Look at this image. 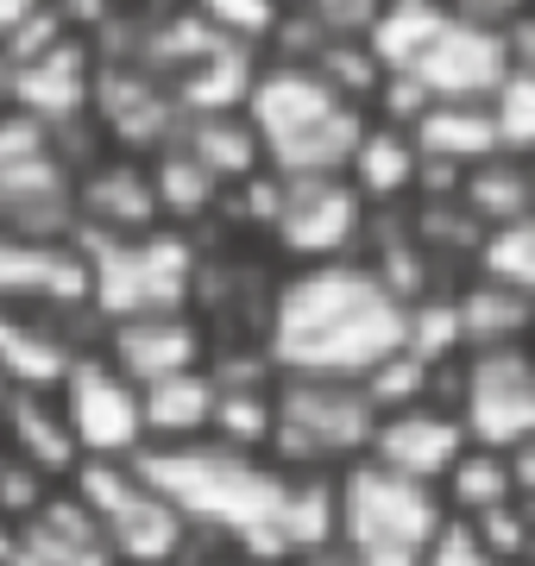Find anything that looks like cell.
Here are the masks:
<instances>
[{"label":"cell","mask_w":535,"mask_h":566,"mask_svg":"<svg viewBox=\"0 0 535 566\" xmlns=\"http://www.w3.org/2000/svg\"><path fill=\"white\" fill-rule=\"evenodd\" d=\"M0 397H7V390H0Z\"/></svg>","instance_id":"836d02e7"},{"label":"cell","mask_w":535,"mask_h":566,"mask_svg":"<svg viewBox=\"0 0 535 566\" xmlns=\"http://www.w3.org/2000/svg\"><path fill=\"white\" fill-rule=\"evenodd\" d=\"M523 7H448L441 39L410 76L429 102H492V88L511 70V20Z\"/></svg>","instance_id":"4fadbf2b"},{"label":"cell","mask_w":535,"mask_h":566,"mask_svg":"<svg viewBox=\"0 0 535 566\" xmlns=\"http://www.w3.org/2000/svg\"><path fill=\"white\" fill-rule=\"evenodd\" d=\"M441 25H448L441 0H378V13L366 25V51L378 57L385 76H410L429 57V44L441 39Z\"/></svg>","instance_id":"7402d4cb"},{"label":"cell","mask_w":535,"mask_h":566,"mask_svg":"<svg viewBox=\"0 0 535 566\" xmlns=\"http://www.w3.org/2000/svg\"><path fill=\"white\" fill-rule=\"evenodd\" d=\"M347 189L371 214H397V208H416L422 196V158H416V139L403 126H385V120H366L359 145L347 158Z\"/></svg>","instance_id":"ac0fdd59"},{"label":"cell","mask_w":535,"mask_h":566,"mask_svg":"<svg viewBox=\"0 0 535 566\" xmlns=\"http://www.w3.org/2000/svg\"><path fill=\"white\" fill-rule=\"evenodd\" d=\"M441 516L448 510L429 485H410L371 460L334 472V547L359 566H422Z\"/></svg>","instance_id":"277c9868"},{"label":"cell","mask_w":535,"mask_h":566,"mask_svg":"<svg viewBox=\"0 0 535 566\" xmlns=\"http://www.w3.org/2000/svg\"><path fill=\"white\" fill-rule=\"evenodd\" d=\"M529 346H535V340H529Z\"/></svg>","instance_id":"e575fe53"},{"label":"cell","mask_w":535,"mask_h":566,"mask_svg":"<svg viewBox=\"0 0 535 566\" xmlns=\"http://www.w3.org/2000/svg\"><path fill=\"white\" fill-rule=\"evenodd\" d=\"M448 409L460 416L473 447L516 453L535 434V346L466 353L448 371Z\"/></svg>","instance_id":"ba28073f"},{"label":"cell","mask_w":535,"mask_h":566,"mask_svg":"<svg viewBox=\"0 0 535 566\" xmlns=\"http://www.w3.org/2000/svg\"><path fill=\"white\" fill-rule=\"evenodd\" d=\"M422 566H504V560L485 547V535H479L473 523L441 516V528H434L429 547H422Z\"/></svg>","instance_id":"f546056e"},{"label":"cell","mask_w":535,"mask_h":566,"mask_svg":"<svg viewBox=\"0 0 535 566\" xmlns=\"http://www.w3.org/2000/svg\"><path fill=\"white\" fill-rule=\"evenodd\" d=\"M466 453V428L448 403H410V409H385L371 422V441H366V460L410 479V485H441L448 465Z\"/></svg>","instance_id":"2e32d148"},{"label":"cell","mask_w":535,"mask_h":566,"mask_svg":"<svg viewBox=\"0 0 535 566\" xmlns=\"http://www.w3.org/2000/svg\"><path fill=\"white\" fill-rule=\"evenodd\" d=\"M466 271L485 277V283H497V290H511V296H523V303H535V214L529 221H511V227L479 233Z\"/></svg>","instance_id":"83f0119b"},{"label":"cell","mask_w":535,"mask_h":566,"mask_svg":"<svg viewBox=\"0 0 535 566\" xmlns=\"http://www.w3.org/2000/svg\"><path fill=\"white\" fill-rule=\"evenodd\" d=\"M95 76H102V44L95 32L63 13V32L44 39L39 51H25L13 63V82H7V107L39 120L44 133H70V126H88V107H95Z\"/></svg>","instance_id":"7c38bea8"},{"label":"cell","mask_w":535,"mask_h":566,"mask_svg":"<svg viewBox=\"0 0 535 566\" xmlns=\"http://www.w3.org/2000/svg\"><path fill=\"white\" fill-rule=\"evenodd\" d=\"M145 397V453L151 447H196L208 441V416H214V378L202 371H183V378H165V385L139 390Z\"/></svg>","instance_id":"603a6c76"},{"label":"cell","mask_w":535,"mask_h":566,"mask_svg":"<svg viewBox=\"0 0 535 566\" xmlns=\"http://www.w3.org/2000/svg\"><path fill=\"white\" fill-rule=\"evenodd\" d=\"M511 479H516V504L535 510V434L511 453Z\"/></svg>","instance_id":"1f68e13d"},{"label":"cell","mask_w":535,"mask_h":566,"mask_svg":"<svg viewBox=\"0 0 535 566\" xmlns=\"http://www.w3.org/2000/svg\"><path fill=\"white\" fill-rule=\"evenodd\" d=\"M492 133H497V151L504 158H535V70L529 63H511L504 82L492 88Z\"/></svg>","instance_id":"f1b7e54d"},{"label":"cell","mask_w":535,"mask_h":566,"mask_svg":"<svg viewBox=\"0 0 535 566\" xmlns=\"http://www.w3.org/2000/svg\"><path fill=\"white\" fill-rule=\"evenodd\" d=\"M290 566H303V560H290Z\"/></svg>","instance_id":"d6a6232c"},{"label":"cell","mask_w":535,"mask_h":566,"mask_svg":"<svg viewBox=\"0 0 535 566\" xmlns=\"http://www.w3.org/2000/svg\"><path fill=\"white\" fill-rule=\"evenodd\" d=\"M453 208L479 227V233H492V227H511V221H529L535 214V170L529 158H485L473 164L460 189H453Z\"/></svg>","instance_id":"44dd1931"},{"label":"cell","mask_w":535,"mask_h":566,"mask_svg":"<svg viewBox=\"0 0 535 566\" xmlns=\"http://www.w3.org/2000/svg\"><path fill=\"white\" fill-rule=\"evenodd\" d=\"M95 346L102 359L120 371L126 385H165V378H183V371H202L208 365V322L196 308H170V315H133V322H107L95 327Z\"/></svg>","instance_id":"5bb4252c"},{"label":"cell","mask_w":535,"mask_h":566,"mask_svg":"<svg viewBox=\"0 0 535 566\" xmlns=\"http://www.w3.org/2000/svg\"><path fill=\"white\" fill-rule=\"evenodd\" d=\"M177 566H252L240 547H221V542H189L183 554H177Z\"/></svg>","instance_id":"4dcf8cb0"},{"label":"cell","mask_w":535,"mask_h":566,"mask_svg":"<svg viewBox=\"0 0 535 566\" xmlns=\"http://www.w3.org/2000/svg\"><path fill=\"white\" fill-rule=\"evenodd\" d=\"M13 566H114V560H107L102 528L88 523V510L76 504V491L57 485L20 523V554H13Z\"/></svg>","instance_id":"d6986e66"},{"label":"cell","mask_w":535,"mask_h":566,"mask_svg":"<svg viewBox=\"0 0 535 566\" xmlns=\"http://www.w3.org/2000/svg\"><path fill=\"white\" fill-rule=\"evenodd\" d=\"M145 177H151V196H158V221L177 227V233H189L202 214H214V208L227 202L221 182L208 177V170L189 158L177 139H170L165 151H151V158H145Z\"/></svg>","instance_id":"484cf974"},{"label":"cell","mask_w":535,"mask_h":566,"mask_svg":"<svg viewBox=\"0 0 535 566\" xmlns=\"http://www.w3.org/2000/svg\"><path fill=\"white\" fill-rule=\"evenodd\" d=\"M0 453L32 465L51 485H70V472L83 465V453L70 441L63 409H57L51 390H7V397H0Z\"/></svg>","instance_id":"e0dca14e"},{"label":"cell","mask_w":535,"mask_h":566,"mask_svg":"<svg viewBox=\"0 0 535 566\" xmlns=\"http://www.w3.org/2000/svg\"><path fill=\"white\" fill-rule=\"evenodd\" d=\"M70 491L102 528L114 566H177V554L196 542L183 516L165 504V491L139 472V460H83L70 472Z\"/></svg>","instance_id":"8992f818"},{"label":"cell","mask_w":535,"mask_h":566,"mask_svg":"<svg viewBox=\"0 0 535 566\" xmlns=\"http://www.w3.org/2000/svg\"><path fill=\"white\" fill-rule=\"evenodd\" d=\"M371 403L359 385H310L277 378V428H271V465L296 479H334L366 460Z\"/></svg>","instance_id":"52a82bcc"},{"label":"cell","mask_w":535,"mask_h":566,"mask_svg":"<svg viewBox=\"0 0 535 566\" xmlns=\"http://www.w3.org/2000/svg\"><path fill=\"white\" fill-rule=\"evenodd\" d=\"M441 510L460 516V523H479V516H492V510H511L516 504V479H511V453H492V447H473L448 465V479L434 485Z\"/></svg>","instance_id":"d4e9b609"},{"label":"cell","mask_w":535,"mask_h":566,"mask_svg":"<svg viewBox=\"0 0 535 566\" xmlns=\"http://www.w3.org/2000/svg\"><path fill=\"white\" fill-rule=\"evenodd\" d=\"M259 346L277 378L366 385L391 353H403V303L366 259L303 264L265 290Z\"/></svg>","instance_id":"6da1fadb"},{"label":"cell","mask_w":535,"mask_h":566,"mask_svg":"<svg viewBox=\"0 0 535 566\" xmlns=\"http://www.w3.org/2000/svg\"><path fill=\"white\" fill-rule=\"evenodd\" d=\"M0 308L95 327L83 240L76 233H13V227H0Z\"/></svg>","instance_id":"8fae6325"},{"label":"cell","mask_w":535,"mask_h":566,"mask_svg":"<svg viewBox=\"0 0 535 566\" xmlns=\"http://www.w3.org/2000/svg\"><path fill=\"white\" fill-rule=\"evenodd\" d=\"M83 259H88V315H95V327L196 308L202 252L177 227H158V233H139V240H83Z\"/></svg>","instance_id":"5b68a950"},{"label":"cell","mask_w":535,"mask_h":566,"mask_svg":"<svg viewBox=\"0 0 535 566\" xmlns=\"http://www.w3.org/2000/svg\"><path fill=\"white\" fill-rule=\"evenodd\" d=\"M453 315H460V346L466 353H497V346H529L535 340V303L497 290L485 277H466L453 283Z\"/></svg>","instance_id":"ffe728a7"},{"label":"cell","mask_w":535,"mask_h":566,"mask_svg":"<svg viewBox=\"0 0 535 566\" xmlns=\"http://www.w3.org/2000/svg\"><path fill=\"white\" fill-rule=\"evenodd\" d=\"M177 145H183V151H189L196 164H202L208 177L221 182V196H233L240 182H252L259 170H265V151H259V139H252L246 114H214V120H183Z\"/></svg>","instance_id":"cb8c5ba5"},{"label":"cell","mask_w":535,"mask_h":566,"mask_svg":"<svg viewBox=\"0 0 535 566\" xmlns=\"http://www.w3.org/2000/svg\"><path fill=\"white\" fill-rule=\"evenodd\" d=\"M51 397L83 460H139L145 453V397L102 359V346H83Z\"/></svg>","instance_id":"30bf717a"},{"label":"cell","mask_w":535,"mask_h":566,"mask_svg":"<svg viewBox=\"0 0 535 566\" xmlns=\"http://www.w3.org/2000/svg\"><path fill=\"white\" fill-rule=\"evenodd\" d=\"M246 126L265 151V170H277V177H340L366 133V114L340 102L310 63L265 57L246 102Z\"/></svg>","instance_id":"3957f363"},{"label":"cell","mask_w":535,"mask_h":566,"mask_svg":"<svg viewBox=\"0 0 535 566\" xmlns=\"http://www.w3.org/2000/svg\"><path fill=\"white\" fill-rule=\"evenodd\" d=\"M139 472L165 491V504L183 516L196 542L240 547L252 566H290L284 535H277L290 472H277L271 460H246V453L196 441L139 453Z\"/></svg>","instance_id":"7a4b0ae2"},{"label":"cell","mask_w":535,"mask_h":566,"mask_svg":"<svg viewBox=\"0 0 535 566\" xmlns=\"http://www.w3.org/2000/svg\"><path fill=\"white\" fill-rule=\"evenodd\" d=\"M271 428H277V385H214L208 447L271 460Z\"/></svg>","instance_id":"4316f807"},{"label":"cell","mask_w":535,"mask_h":566,"mask_svg":"<svg viewBox=\"0 0 535 566\" xmlns=\"http://www.w3.org/2000/svg\"><path fill=\"white\" fill-rule=\"evenodd\" d=\"M76 240H139V233H158V196H151V177H145V158H120V151H102L76 170Z\"/></svg>","instance_id":"9a60e30c"},{"label":"cell","mask_w":535,"mask_h":566,"mask_svg":"<svg viewBox=\"0 0 535 566\" xmlns=\"http://www.w3.org/2000/svg\"><path fill=\"white\" fill-rule=\"evenodd\" d=\"M366 233H371V208L347 189V177H284L265 240L284 259V271H303V264L359 259Z\"/></svg>","instance_id":"9c48e42d"}]
</instances>
